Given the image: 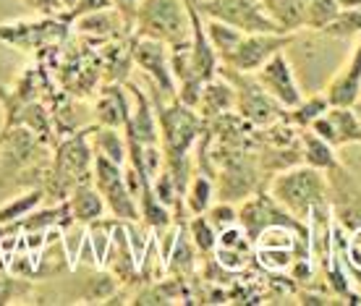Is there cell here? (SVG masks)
<instances>
[{
    "label": "cell",
    "instance_id": "20",
    "mask_svg": "<svg viewBox=\"0 0 361 306\" xmlns=\"http://www.w3.org/2000/svg\"><path fill=\"white\" fill-rule=\"evenodd\" d=\"M327 118H330V126H333L335 147L361 145V118H359V113H356V108H338V105H330Z\"/></svg>",
    "mask_w": 361,
    "mask_h": 306
},
{
    "label": "cell",
    "instance_id": "16",
    "mask_svg": "<svg viewBox=\"0 0 361 306\" xmlns=\"http://www.w3.org/2000/svg\"><path fill=\"white\" fill-rule=\"evenodd\" d=\"M66 204L71 209L73 220H76V223H84V226H90V223L99 220V217L108 212L105 199H102L97 186L92 183V178L79 180V183L73 186L71 194H68V199H66Z\"/></svg>",
    "mask_w": 361,
    "mask_h": 306
},
{
    "label": "cell",
    "instance_id": "27",
    "mask_svg": "<svg viewBox=\"0 0 361 306\" xmlns=\"http://www.w3.org/2000/svg\"><path fill=\"white\" fill-rule=\"evenodd\" d=\"M319 35L330 39H356L361 35V8H341V13Z\"/></svg>",
    "mask_w": 361,
    "mask_h": 306
},
{
    "label": "cell",
    "instance_id": "2",
    "mask_svg": "<svg viewBox=\"0 0 361 306\" xmlns=\"http://www.w3.org/2000/svg\"><path fill=\"white\" fill-rule=\"evenodd\" d=\"M154 90V110H157V123H160V145L165 149V160H176V157H186L191 154L194 145L202 136L204 118L197 108L183 105L178 97L165 102V94L152 84Z\"/></svg>",
    "mask_w": 361,
    "mask_h": 306
},
{
    "label": "cell",
    "instance_id": "14",
    "mask_svg": "<svg viewBox=\"0 0 361 306\" xmlns=\"http://www.w3.org/2000/svg\"><path fill=\"white\" fill-rule=\"evenodd\" d=\"M71 27L76 29V35L90 37V39H102L108 42L113 37H131L134 32H128L123 18L116 8H105V11H94V13H87V16H79L71 21Z\"/></svg>",
    "mask_w": 361,
    "mask_h": 306
},
{
    "label": "cell",
    "instance_id": "26",
    "mask_svg": "<svg viewBox=\"0 0 361 306\" xmlns=\"http://www.w3.org/2000/svg\"><path fill=\"white\" fill-rule=\"evenodd\" d=\"M204 29H207V37L212 47H215V53L220 55V63H223V58L231 55L235 50V45L241 42V37L244 32L241 29L231 27L226 21H217V18H207L204 16Z\"/></svg>",
    "mask_w": 361,
    "mask_h": 306
},
{
    "label": "cell",
    "instance_id": "11",
    "mask_svg": "<svg viewBox=\"0 0 361 306\" xmlns=\"http://www.w3.org/2000/svg\"><path fill=\"white\" fill-rule=\"evenodd\" d=\"M325 97L330 105L338 108H353L361 99V35L353 39V47L345 63L335 71V76L327 81Z\"/></svg>",
    "mask_w": 361,
    "mask_h": 306
},
{
    "label": "cell",
    "instance_id": "30",
    "mask_svg": "<svg viewBox=\"0 0 361 306\" xmlns=\"http://www.w3.org/2000/svg\"><path fill=\"white\" fill-rule=\"evenodd\" d=\"M204 215H207V220L212 223L217 233H223L226 228L238 226V207H235L233 202H228V199H215V204Z\"/></svg>",
    "mask_w": 361,
    "mask_h": 306
},
{
    "label": "cell",
    "instance_id": "19",
    "mask_svg": "<svg viewBox=\"0 0 361 306\" xmlns=\"http://www.w3.org/2000/svg\"><path fill=\"white\" fill-rule=\"evenodd\" d=\"M264 11L286 35H296L307 24V3L309 0H262Z\"/></svg>",
    "mask_w": 361,
    "mask_h": 306
},
{
    "label": "cell",
    "instance_id": "31",
    "mask_svg": "<svg viewBox=\"0 0 361 306\" xmlns=\"http://www.w3.org/2000/svg\"><path fill=\"white\" fill-rule=\"evenodd\" d=\"M110 3H113V8L121 13V18H123V24H126L128 32H134L136 13H139V6H142V0H110Z\"/></svg>",
    "mask_w": 361,
    "mask_h": 306
},
{
    "label": "cell",
    "instance_id": "18",
    "mask_svg": "<svg viewBox=\"0 0 361 306\" xmlns=\"http://www.w3.org/2000/svg\"><path fill=\"white\" fill-rule=\"evenodd\" d=\"M301 154H304V162L317 168V171H333L335 165H338V147H333L330 142H325L322 136H317L312 128H301Z\"/></svg>",
    "mask_w": 361,
    "mask_h": 306
},
{
    "label": "cell",
    "instance_id": "22",
    "mask_svg": "<svg viewBox=\"0 0 361 306\" xmlns=\"http://www.w3.org/2000/svg\"><path fill=\"white\" fill-rule=\"evenodd\" d=\"M45 202V191L39 186H29V189H21L16 197H11L8 202L0 204V228L11 226V223H18L21 217L32 215L37 207H42Z\"/></svg>",
    "mask_w": 361,
    "mask_h": 306
},
{
    "label": "cell",
    "instance_id": "7",
    "mask_svg": "<svg viewBox=\"0 0 361 306\" xmlns=\"http://www.w3.org/2000/svg\"><path fill=\"white\" fill-rule=\"evenodd\" d=\"M131 53H134V66L142 68L149 84H154L160 94L168 99L178 97V87H176V76L171 68V47L152 39V37H136L131 35Z\"/></svg>",
    "mask_w": 361,
    "mask_h": 306
},
{
    "label": "cell",
    "instance_id": "8",
    "mask_svg": "<svg viewBox=\"0 0 361 306\" xmlns=\"http://www.w3.org/2000/svg\"><path fill=\"white\" fill-rule=\"evenodd\" d=\"M327 197L333 207L335 223L343 228L345 233H353L361 228V186L353 178L351 171L343 162H338L333 171H327Z\"/></svg>",
    "mask_w": 361,
    "mask_h": 306
},
{
    "label": "cell",
    "instance_id": "6",
    "mask_svg": "<svg viewBox=\"0 0 361 306\" xmlns=\"http://www.w3.org/2000/svg\"><path fill=\"white\" fill-rule=\"evenodd\" d=\"M197 8L202 16L226 21L231 27L241 29L244 35H257V32L286 35L264 11L262 0H197Z\"/></svg>",
    "mask_w": 361,
    "mask_h": 306
},
{
    "label": "cell",
    "instance_id": "17",
    "mask_svg": "<svg viewBox=\"0 0 361 306\" xmlns=\"http://www.w3.org/2000/svg\"><path fill=\"white\" fill-rule=\"evenodd\" d=\"M90 145L94 154H102V157H108V160L118 162V165H126L128 162V139L123 128H113V126L90 128Z\"/></svg>",
    "mask_w": 361,
    "mask_h": 306
},
{
    "label": "cell",
    "instance_id": "21",
    "mask_svg": "<svg viewBox=\"0 0 361 306\" xmlns=\"http://www.w3.org/2000/svg\"><path fill=\"white\" fill-rule=\"evenodd\" d=\"M217 199V186L215 178L207 173H194L189 180V186L183 191V204L189 209V215H204Z\"/></svg>",
    "mask_w": 361,
    "mask_h": 306
},
{
    "label": "cell",
    "instance_id": "32",
    "mask_svg": "<svg viewBox=\"0 0 361 306\" xmlns=\"http://www.w3.org/2000/svg\"><path fill=\"white\" fill-rule=\"evenodd\" d=\"M105 8H113V3L110 0H79L76 3V8L68 13V16H63L68 24H71L73 18L79 16H87V13H94V11H105Z\"/></svg>",
    "mask_w": 361,
    "mask_h": 306
},
{
    "label": "cell",
    "instance_id": "12",
    "mask_svg": "<svg viewBox=\"0 0 361 306\" xmlns=\"http://www.w3.org/2000/svg\"><path fill=\"white\" fill-rule=\"evenodd\" d=\"M131 94V116L126 123V136L136 139L139 145H160V123H157V110L154 99L142 92L136 84H126Z\"/></svg>",
    "mask_w": 361,
    "mask_h": 306
},
{
    "label": "cell",
    "instance_id": "9",
    "mask_svg": "<svg viewBox=\"0 0 361 306\" xmlns=\"http://www.w3.org/2000/svg\"><path fill=\"white\" fill-rule=\"evenodd\" d=\"M293 45V35H278V32H257L244 35L231 55L223 58V66L238 73H257L272 55L288 50Z\"/></svg>",
    "mask_w": 361,
    "mask_h": 306
},
{
    "label": "cell",
    "instance_id": "29",
    "mask_svg": "<svg viewBox=\"0 0 361 306\" xmlns=\"http://www.w3.org/2000/svg\"><path fill=\"white\" fill-rule=\"evenodd\" d=\"M338 13H341V3H338V0H309L307 3V24H304V29L322 32Z\"/></svg>",
    "mask_w": 361,
    "mask_h": 306
},
{
    "label": "cell",
    "instance_id": "13",
    "mask_svg": "<svg viewBox=\"0 0 361 306\" xmlns=\"http://www.w3.org/2000/svg\"><path fill=\"white\" fill-rule=\"evenodd\" d=\"M128 116H131V94H128V87H123L121 81H113L108 87H102L97 102L92 108L94 126L126 128Z\"/></svg>",
    "mask_w": 361,
    "mask_h": 306
},
{
    "label": "cell",
    "instance_id": "24",
    "mask_svg": "<svg viewBox=\"0 0 361 306\" xmlns=\"http://www.w3.org/2000/svg\"><path fill=\"white\" fill-rule=\"evenodd\" d=\"M197 254H199V249L194 246V241L189 238V231L183 226L178 233V241L173 246L171 259H168V270L165 272L173 275V278L186 280L191 272H194V267H197Z\"/></svg>",
    "mask_w": 361,
    "mask_h": 306
},
{
    "label": "cell",
    "instance_id": "3",
    "mask_svg": "<svg viewBox=\"0 0 361 306\" xmlns=\"http://www.w3.org/2000/svg\"><path fill=\"white\" fill-rule=\"evenodd\" d=\"M136 37H152L168 47L191 37L189 0H142L134 24Z\"/></svg>",
    "mask_w": 361,
    "mask_h": 306
},
{
    "label": "cell",
    "instance_id": "23",
    "mask_svg": "<svg viewBox=\"0 0 361 306\" xmlns=\"http://www.w3.org/2000/svg\"><path fill=\"white\" fill-rule=\"evenodd\" d=\"M50 18L53 16H42V21H35V24H27V21H21V24L18 21L0 24V42L29 53L32 47H37V42H42V29L47 27Z\"/></svg>",
    "mask_w": 361,
    "mask_h": 306
},
{
    "label": "cell",
    "instance_id": "25",
    "mask_svg": "<svg viewBox=\"0 0 361 306\" xmlns=\"http://www.w3.org/2000/svg\"><path fill=\"white\" fill-rule=\"evenodd\" d=\"M327 110H330V102H327L325 92H317V94H312V97H304L298 105H293V108L286 113V121H288L290 126L296 128H309L312 123H314L319 116H325Z\"/></svg>",
    "mask_w": 361,
    "mask_h": 306
},
{
    "label": "cell",
    "instance_id": "28",
    "mask_svg": "<svg viewBox=\"0 0 361 306\" xmlns=\"http://www.w3.org/2000/svg\"><path fill=\"white\" fill-rule=\"evenodd\" d=\"M189 238L194 241V246L199 249V254H215L217 249V231L212 228V223L207 220V215H191L186 223Z\"/></svg>",
    "mask_w": 361,
    "mask_h": 306
},
{
    "label": "cell",
    "instance_id": "1",
    "mask_svg": "<svg viewBox=\"0 0 361 306\" xmlns=\"http://www.w3.org/2000/svg\"><path fill=\"white\" fill-rule=\"evenodd\" d=\"M267 191L280 207H286L293 217L309 223V217L319 204L330 202L327 197V176L307 162L293 165L288 171L275 173L267 183Z\"/></svg>",
    "mask_w": 361,
    "mask_h": 306
},
{
    "label": "cell",
    "instance_id": "33",
    "mask_svg": "<svg viewBox=\"0 0 361 306\" xmlns=\"http://www.w3.org/2000/svg\"><path fill=\"white\" fill-rule=\"evenodd\" d=\"M29 11H35L39 16H63L58 0H21Z\"/></svg>",
    "mask_w": 361,
    "mask_h": 306
},
{
    "label": "cell",
    "instance_id": "37",
    "mask_svg": "<svg viewBox=\"0 0 361 306\" xmlns=\"http://www.w3.org/2000/svg\"><path fill=\"white\" fill-rule=\"evenodd\" d=\"M353 108H356V113H359V118H361V99L356 102V105H353Z\"/></svg>",
    "mask_w": 361,
    "mask_h": 306
},
{
    "label": "cell",
    "instance_id": "36",
    "mask_svg": "<svg viewBox=\"0 0 361 306\" xmlns=\"http://www.w3.org/2000/svg\"><path fill=\"white\" fill-rule=\"evenodd\" d=\"M341 8H361V0H338Z\"/></svg>",
    "mask_w": 361,
    "mask_h": 306
},
{
    "label": "cell",
    "instance_id": "34",
    "mask_svg": "<svg viewBox=\"0 0 361 306\" xmlns=\"http://www.w3.org/2000/svg\"><path fill=\"white\" fill-rule=\"evenodd\" d=\"M296 298H298V304H314V306L335 304V296H325V293H312V290H301Z\"/></svg>",
    "mask_w": 361,
    "mask_h": 306
},
{
    "label": "cell",
    "instance_id": "4",
    "mask_svg": "<svg viewBox=\"0 0 361 306\" xmlns=\"http://www.w3.org/2000/svg\"><path fill=\"white\" fill-rule=\"evenodd\" d=\"M92 183L97 186L102 199H105V207H108L110 217H116L121 223L142 220L139 202H136V197L128 189L123 165H118V162L108 160L102 154H94V162H92Z\"/></svg>",
    "mask_w": 361,
    "mask_h": 306
},
{
    "label": "cell",
    "instance_id": "15",
    "mask_svg": "<svg viewBox=\"0 0 361 306\" xmlns=\"http://www.w3.org/2000/svg\"><path fill=\"white\" fill-rule=\"evenodd\" d=\"M199 113L204 121L209 118H223L231 110H235V87L226 73H217L215 79L204 81L202 99H199Z\"/></svg>",
    "mask_w": 361,
    "mask_h": 306
},
{
    "label": "cell",
    "instance_id": "10",
    "mask_svg": "<svg viewBox=\"0 0 361 306\" xmlns=\"http://www.w3.org/2000/svg\"><path fill=\"white\" fill-rule=\"evenodd\" d=\"M254 79L259 81V87L278 102L280 108L290 110L293 105H298L304 99V92L298 87L296 71H293V63L288 61L286 50L272 55L270 61L254 73Z\"/></svg>",
    "mask_w": 361,
    "mask_h": 306
},
{
    "label": "cell",
    "instance_id": "35",
    "mask_svg": "<svg viewBox=\"0 0 361 306\" xmlns=\"http://www.w3.org/2000/svg\"><path fill=\"white\" fill-rule=\"evenodd\" d=\"M58 3H61V11H63V16H68V13L76 8V3H79V0H58Z\"/></svg>",
    "mask_w": 361,
    "mask_h": 306
},
{
    "label": "cell",
    "instance_id": "5",
    "mask_svg": "<svg viewBox=\"0 0 361 306\" xmlns=\"http://www.w3.org/2000/svg\"><path fill=\"white\" fill-rule=\"evenodd\" d=\"M45 160V142L32 131V128L8 126L0 136V186H16V178L21 173Z\"/></svg>",
    "mask_w": 361,
    "mask_h": 306
}]
</instances>
